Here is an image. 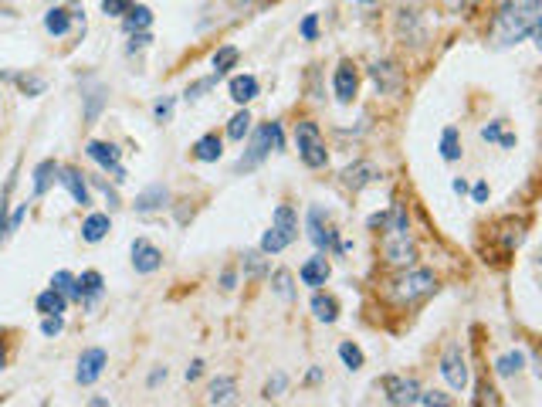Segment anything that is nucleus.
Wrapping results in <instances>:
<instances>
[{"instance_id":"obj_30","label":"nucleus","mask_w":542,"mask_h":407,"mask_svg":"<svg viewBox=\"0 0 542 407\" xmlns=\"http://www.w3.org/2000/svg\"><path fill=\"white\" fill-rule=\"evenodd\" d=\"M234 62H237V48H234V45H224V48H220V51L214 55V75H217V79H220V75H227V68H231Z\"/></svg>"},{"instance_id":"obj_50","label":"nucleus","mask_w":542,"mask_h":407,"mask_svg":"<svg viewBox=\"0 0 542 407\" xmlns=\"http://www.w3.org/2000/svg\"><path fill=\"white\" fill-rule=\"evenodd\" d=\"M471 194H475V201H478V203H485V201H488V184H475V190H471Z\"/></svg>"},{"instance_id":"obj_34","label":"nucleus","mask_w":542,"mask_h":407,"mask_svg":"<svg viewBox=\"0 0 542 407\" xmlns=\"http://www.w3.org/2000/svg\"><path fill=\"white\" fill-rule=\"evenodd\" d=\"M339 357H342V363H346L349 370H359V367H363V353H359V346H353V343H342Z\"/></svg>"},{"instance_id":"obj_6","label":"nucleus","mask_w":542,"mask_h":407,"mask_svg":"<svg viewBox=\"0 0 542 407\" xmlns=\"http://www.w3.org/2000/svg\"><path fill=\"white\" fill-rule=\"evenodd\" d=\"M441 374L448 380L454 391H465L468 387V367H465V357H461V346L451 343L444 350V357H441Z\"/></svg>"},{"instance_id":"obj_21","label":"nucleus","mask_w":542,"mask_h":407,"mask_svg":"<svg viewBox=\"0 0 542 407\" xmlns=\"http://www.w3.org/2000/svg\"><path fill=\"white\" fill-rule=\"evenodd\" d=\"M38 313H45V316H62L64 313V296L55 289V285L38 296Z\"/></svg>"},{"instance_id":"obj_16","label":"nucleus","mask_w":542,"mask_h":407,"mask_svg":"<svg viewBox=\"0 0 542 407\" xmlns=\"http://www.w3.org/2000/svg\"><path fill=\"white\" fill-rule=\"evenodd\" d=\"M298 275H302V282L305 285L319 289V285H325V279H329V262H325V258H309Z\"/></svg>"},{"instance_id":"obj_20","label":"nucleus","mask_w":542,"mask_h":407,"mask_svg":"<svg viewBox=\"0 0 542 407\" xmlns=\"http://www.w3.org/2000/svg\"><path fill=\"white\" fill-rule=\"evenodd\" d=\"M108 228H112V224H108V214H89V221L81 224V238L95 245V241H102V238L108 235Z\"/></svg>"},{"instance_id":"obj_11","label":"nucleus","mask_w":542,"mask_h":407,"mask_svg":"<svg viewBox=\"0 0 542 407\" xmlns=\"http://www.w3.org/2000/svg\"><path fill=\"white\" fill-rule=\"evenodd\" d=\"M380 177V170L373 167L370 160H359V163H353V167H346V173H342V184L349 190H363L366 184H373Z\"/></svg>"},{"instance_id":"obj_26","label":"nucleus","mask_w":542,"mask_h":407,"mask_svg":"<svg viewBox=\"0 0 542 407\" xmlns=\"http://www.w3.org/2000/svg\"><path fill=\"white\" fill-rule=\"evenodd\" d=\"M312 313H315V319H322V323H332V319L339 316L336 313V299L315 292V296H312Z\"/></svg>"},{"instance_id":"obj_14","label":"nucleus","mask_w":542,"mask_h":407,"mask_svg":"<svg viewBox=\"0 0 542 407\" xmlns=\"http://www.w3.org/2000/svg\"><path fill=\"white\" fill-rule=\"evenodd\" d=\"M309 238L315 241V248H332L336 245V231L322 228V211L319 207L309 214Z\"/></svg>"},{"instance_id":"obj_22","label":"nucleus","mask_w":542,"mask_h":407,"mask_svg":"<svg viewBox=\"0 0 542 407\" xmlns=\"http://www.w3.org/2000/svg\"><path fill=\"white\" fill-rule=\"evenodd\" d=\"M234 391H237V384H234L231 377H217L214 384H210V404H231Z\"/></svg>"},{"instance_id":"obj_46","label":"nucleus","mask_w":542,"mask_h":407,"mask_svg":"<svg viewBox=\"0 0 542 407\" xmlns=\"http://www.w3.org/2000/svg\"><path fill=\"white\" fill-rule=\"evenodd\" d=\"M481 140H488V143L502 140V126H498V123H488L485 129H481Z\"/></svg>"},{"instance_id":"obj_40","label":"nucleus","mask_w":542,"mask_h":407,"mask_svg":"<svg viewBox=\"0 0 542 407\" xmlns=\"http://www.w3.org/2000/svg\"><path fill=\"white\" fill-rule=\"evenodd\" d=\"M315 34H319V17L309 14L302 21V38H305V41H315Z\"/></svg>"},{"instance_id":"obj_1","label":"nucleus","mask_w":542,"mask_h":407,"mask_svg":"<svg viewBox=\"0 0 542 407\" xmlns=\"http://www.w3.org/2000/svg\"><path fill=\"white\" fill-rule=\"evenodd\" d=\"M542 21V0H502L495 14V28H492V41L495 48L519 45L522 38L539 31Z\"/></svg>"},{"instance_id":"obj_2","label":"nucleus","mask_w":542,"mask_h":407,"mask_svg":"<svg viewBox=\"0 0 542 407\" xmlns=\"http://www.w3.org/2000/svg\"><path fill=\"white\" fill-rule=\"evenodd\" d=\"M281 150V126L278 123H268V126H261L258 133H254V140H251V146H248V153L237 160V170L241 173H248V170H254L258 163H261L264 157H268V150Z\"/></svg>"},{"instance_id":"obj_17","label":"nucleus","mask_w":542,"mask_h":407,"mask_svg":"<svg viewBox=\"0 0 542 407\" xmlns=\"http://www.w3.org/2000/svg\"><path fill=\"white\" fill-rule=\"evenodd\" d=\"M220 136H214V133H207V136H201V140L193 143V157L201 160V163H214V160H220Z\"/></svg>"},{"instance_id":"obj_25","label":"nucleus","mask_w":542,"mask_h":407,"mask_svg":"<svg viewBox=\"0 0 542 407\" xmlns=\"http://www.w3.org/2000/svg\"><path fill=\"white\" fill-rule=\"evenodd\" d=\"M288 245H292V238L285 235L281 228H275V224H271V231H264V238H261V251H264V255H275V251L288 248Z\"/></svg>"},{"instance_id":"obj_43","label":"nucleus","mask_w":542,"mask_h":407,"mask_svg":"<svg viewBox=\"0 0 542 407\" xmlns=\"http://www.w3.org/2000/svg\"><path fill=\"white\" fill-rule=\"evenodd\" d=\"M17 82H21V89H24V92H31V95L45 92V82H41V79H28V75H24V79H17Z\"/></svg>"},{"instance_id":"obj_41","label":"nucleus","mask_w":542,"mask_h":407,"mask_svg":"<svg viewBox=\"0 0 542 407\" xmlns=\"http://www.w3.org/2000/svg\"><path fill=\"white\" fill-rule=\"evenodd\" d=\"M153 116L159 119V123H170V116H173V99H163V102H156Z\"/></svg>"},{"instance_id":"obj_7","label":"nucleus","mask_w":542,"mask_h":407,"mask_svg":"<svg viewBox=\"0 0 542 407\" xmlns=\"http://www.w3.org/2000/svg\"><path fill=\"white\" fill-rule=\"evenodd\" d=\"M85 153H89L95 163H102L106 170H112V177H115V180H125V170H123V163H119V150H115L112 143L92 140L89 146H85Z\"/></svg>"},{"instance_id":"obj_37","label":"nucleus","mask_w":542,"mask_h":407,"mask_svg":"<svg viewBox=\"0 0 542 407\" xmlns=\"http://www.w3.org/2000/svg\"><path fill=\"white\" fill-rule=\"evenodd\" d=\"M275 292H278L281 299H292V275L288 272H275Z\"/></svg>"},{"instance_id":"obj_15","label":"nucleus","mask_w":542,"mask_h":407,"mask_svg":"<svg viewBox=\"0 0 542 407\" xmlns=\"http://www.w3.org/2000/svg\"><path fill=\"white\" fill-rule=\"evenodd\" d=\"M373 82H376V85H380V89H383V92H393V89H397V85H400V68H397V65L393 62H380V65H373Z\"/></svg>"},{"instance_id":"obj_29","label":"nucleus","mask_w":542,"mask_h":407,"mask_svg":"<svg viewBox=\"0 0 542 407\" xmlns=\"http://www.w3.org/2000/svg\"><path fill=\"white\" fill-rule=\"evenodd\" d=\"M45 28H47L51 34H68V28H72V21H68V11H64V7H55V11H47Z\"/></svg>"},{"instance_id":"obj_44","label":"nucleus","mask_w":542,"mask_h":407,"mask_svg":"<svg viewBox=\"0 0 542 407\" xmlns=\"http://www.w3.org/2000/svg\"><path fill=\"white\" fill-rule=\"evenodd\" d=\"M7 194H11V184H7L4 197H0V241H4V235H7Z\"/></svg>"},{"instance_id":"obj_10","label":"nucleus","mask_w":542,"mask_h":407,"mask_svg":"<svg viewBox=\"0 0 542 407\" xmlns=\"http://www.w3.org/2000/svg\"><path fill=\"white\" fill-rule=\"evenodd\" d=\"M383 391H387V401L390 404H417V384L414 380H403V377H387L383 380Z\"/></svg>"},{"instance_id":"obj_49","label":"nucleus","mask_w":542,"mask_h":407,"mask_svg":"<svg viewBox=\"0 0 542 407\" xmlns=\"http://www.w3.org/2000/svg\"><path fill=\"white\" fill-rule=\"evenodd\" d=\"M201 374H203V363L201 360H193L190 367H186V380H197Z\"/></svg>"},{"instance_id":"obj_5","label":"nucleus","mask_w":542,"mask_h":407,"mask_svg":"<svg viewBox=\"0 0 542 407\" xmlns=\"http://www.w3.org/2000/svg\"><path fill=\"white\" fill-rule=\"evenodd\" d=\"M383 255H387L390 265H410L417 258V248H414V238L400 231V228H390L387 238H383Z\"/></svg>"},{"instance_id":"obj_4","label":"nucleus","mask_w":542,"mask_h":407,"mask_svg":"<svg viewBox=\"0 0 542 407\" xmlns=\"http://www.w3.org/2000/svg\"><path fill=\"white\" fill-rule=\"evenodd\" d=\"M434 285H437L434 272H427V268H414V272H407V275H400V279L393 282V296L400 299V302H414V299L434 292Z\"/></svg>"},{"instance_id":"obj_31","label":"nucleus","mask_w":542,"mask_h":407,"mask_svg":"<svg viewBox=\"0 0 542 407\" xmlns=\"http://www.w3.org/2000/svg\"><path fill=\"white\" fill-rule=\"evenodd\" d=\"M248 129H251V116H248V109H241L231 123H227V136H231V140H244Z\"/></svg>"},{"instance_id":"obj_36","label":"nucleus","mask_w":542,"mask_h":407,"mask_svg":"<svg viewBox=\"0 0 542 407\" xmlns=\"http://www.w3.org/2000/svg\"><path fill=\"white\" fill-rule=\"evenodd\" d=\"M244 272H248V275H264V272H268V265H264V258L258 251L244 255Z\"/></svg>"},{"instance_id":"obj_47","label":"nucleus","mask_w":542,"mask_h":407,"mask_svg":"<svg viewBox=\"0 0 542 407\" xmlns=\"http://www.w3.org/2000/svg\"><path fill=\"white\" fill-rule=\"evenodd\" d=\"M149 41H153V38H149V34H146V31H136V38H132V45H129V51H142V48L149 45Z\"/></svg>"},{"instance_id":"obj_9","label":"nucleus","mask_w":542,"mask_h":407,"mask_svg":"<svg viewBox=\"0 0 542 407\" xmlns=\"http://www.w3.org/2000/svg\"><path fill=\"white\" fill-rule=\"evenodd\" d=\"M102 370H106V350L92 346V350H85V353H81L75 377H78V384H95V380L102 377Z\"/></svg>"},{"instance_id":"obj_48","label":"nucleus","mask_w":542,"mask_h":407,"mask_svg":"<svg viewBox=\"0 0 542 407\" xmlns=\"http://www.w3.org/2000/svg\"><path fill=\"white\" fill-rule=\"evenodd\" d=\"M281 387H285V377H275V380L268 384V391H264V397H275V394H278Z\"/></svg>"},{"instance_id":"obj_13","label":"nucleus","mask_w":542,"mask_h":407,"mask_svg":"<svg viewBox=\"0 0 542 407\" xmlns=\"http://www.w3.org/2000/svg\"><path fill=\"white\" fill-rule=\"evenodd\" d=\"M356 89H359V79L353 72V65H339V72H336V95H339V102H353Z\"/></svg>"},{"instance_id":"obj_51","label":"nucleus","mask_w":542,"mask_h":407,"mask_svg":"<svg viewBox=\"0 0 542 407\" xmlns=\"http://www.w3.org/2000/svg\"><path fill=\"white\" fill-rule=\"evenodd\" d=\"M220 282H224V289H234V272H224V279H220Z\"/></svg>"},{"instance_id":"obj_28","label":"nucleus","mask_w":542,"mask_h":407,"mask_svg":"<svg viewBox=\"0 0 542 407\" xmlns=\"http://www.w3.org/2000/svg\"><path fill=\"white\" fill-rule=\"evenodd\" d=\"M275 228H281V231L295 241V235H298V218H295V211L288 203H281L278 211H275Z\"/></svg>"},{"instance_id":"obj_32","label":"nucleus","mask_w":542,"mask_h":407,"mask_svg":"<svg viewBox=\"0 0 542 407\" xmlns=\"http://www.w3.org/2000/svg\"><path fill=\"white\" fill-rule=\"evenodd\" d=\"M495 370L498 377H512L522 370V353H505V357H498L495 360Z\"/></svg>"},{"instance_id":"obj_8","label":"nucleus","mask_w":542,"mask_h":407,"mask_svg":"<svg viewBox=\"0 0 542 407\" xmlns=\"http://www.w3.org/2000/svg\"><path fill=\"white\" fill-rule=\"evenodd\" d=\"M132 265H136V272L149 275V272H156V268L163 265V255H159V248L149 245L146 238H136V241H132Z\"/></svg>"},{"instance_id":"obj_23","label":"nucleus","mask_w":542,"mask_h":407,"mask_svg":"<svg viewBox=\"0 0 542 407\" xmlns=\"http://www.w3.org/2000/svg\"><path fill=\"white\" fill-rule=\"evenodd\" d=\"M102 292V275L98 272H85L81 279H75V296L78 299H95Z\"/></svg>"},{"instance_id":"obj_3","label":"nucleus","mask_w":542,"mask_h":407,"mask_svg":"<svg viewBox=\"0 0 542 407\" xmlns=\"http://www.w3.org/2000/svg\"><path fill=\"white\" fill-rule=\"evenodd\" d=\"M295 143H298V153L305 160V167H312V170L325 167V160L329 157H325V143H322V136H319V126L315 123H298Z\"/></svg>"},{"instance_id":"obj_42","label":"nucleus","mask_w":542,"mask_h":407,"mask_svg":"<svg viewBox=\"0 0 542 407\" xmlns=\"http://www.w3.org/2000/svg\"><path fill=\"white\" fill-rule=\"evenodd\" d=\"M41 333L45 336H58L62 333V316H47L45 323H41Z\"/></svg>"},{"instance_id":"obj_19","label":"nucleus","mask_w":542,"mask_h":407,"mask_svg":"<svg viewBox=\"0 0 542 407\" xmlns=\"http://www.w3.org/2000/svg\"><path fill=\"white\" fill-rule=\"evenodd\" d=\"M166 201H170V190L156 184V187L142 190L140 197H136V211H142V214H146V211H156V207H163Z\"/></svg>"},{"instance_id":"obj_33","label":"nucleus","mask_w":542,"mask_h":407,"mask_svg":"<svg viewBox=\"0 0 542 407\" xmlns=\"http://www.w3.org/2000/svg\"><path fill=\"white\" fill-rule=\"evenodd\" d=\"M441 157L444 160H458L461 150H458V133L454 129H444V140H441Z\"/></svg>"},{"instance_id":"obj_35","label":"nucleus","mask_w":542,"mask_h":407,"mask_svg":"<svg viewBox=\"0 0 542 407\" xmlns=\"http://www.w3.org/2000/svg\"><path fill=\"white\" fill-rule=\"evenodd\" d=\"M51 285L62 292V296H75V279L68 275V272H55V279H51Z\"/></svg>"},{"instance_id":"obj_18","label":"nucleus","mask_w":542,"mask_h":407,"mask_svg":"<svg viewBox=\"0 0 542 407\" xmlns=\"http://www.w3.org/2000/svg\"><path fill=\"white\" fill-rule=\"evenodd\" d=\"M254 95H258V79H251V75H237V79H231V99L234 102L248 106Z\"/></svg>"},{"instance_id":"obj_27","label":"nucleus","mask_w":542,"mask_h":407,"mask_svg":"<svg viewBox=\"0 0 542 407\" xmlns=\"http://www.w3.org/2000/svg\"><path fill=\"white\" fill-rule=\"evenodd\" d=\"M149 21H153V14H149V7H129L125 11V31H146L149 28Z\"/></svg>"},{"instance_id":"obj_24","label":"nucleus","mask_w":542,"mask_h":407,"mask_svg":"<svg viewBox=\"0 0 542 407\" xmlns=\"http://www.w3.org/2000/svg\"><path fill=\"white\" fill-rule=\"evenodd\" d=\"M55 173H58V163H55V160H45V163H38V170H34V194H38V197H41V194L51 187Z\"/></svg>"},{"instance_id":"obj_12","label":"nucleus","mask_w":542,"mask_h":407,"mask_svg":"<svg viewBox=\"0 0 542 407\" xmlns=\"http://www.w3.org/2000/svg\"><path fill=\"white\" fill-rule=\"evenodd\" d=\"M58 180L68 187V194H72V201H75V203H89V187H85V180H81V173H78V170L58 167Z\"/></svg>"},{"instance_id":"obj_38","label":"nucleus","mask_w":542,"mask_h":407,"mask_svg":"<svg viewBox=\"0 0 542 407\" xmlns=\"http://www.w3.org/2000/svg\"><path fill=\"white\" fill-rule=\"evenodd\" d=\"M129 7H132V0H102V11L108 17H123Z\"/></svg>"},{"instance_id":"obj_52","label":"nucleus","mask_w":542,"mask_h":407,"mask_svg":"<svg viewBox=\"0 0 542 407\" xmlns=\"http://www.w3.org/2000/svg\"><path fill=\"white\" fill-rule=\"evenodd\" d=\"M0 367H4V346H0Z\"/></svg>"},{"instance_id":"obj_39","label":"nucleus","mask_w":542,"mask_h":407,"mask_svg":"<svg viewBox=\"0 0 542 407\" xmlns=\"http://www.w3.org/2000/svg\"><path fill=\"white\" fill-rule=\"evenodd\" d=\"M417 404H424V407H434V404L448 407L451 397H444V394H437V391H434V394H417Z\"/></svg>"},{"instance_id":"obj_45","label":"nucleus","mask_w":542,"mask_h":407,"mask_svg":"<svg viewBox=\"0 0 542 407\" xmlns=\"http://www.w3.org/2000/svg\"><path fill=\"white\" fill-rule=\"evenodd\" d=\"M217 82V75H210V79H203V82H197L193 89H186V99H201V92H207L210 85Z\"/></svg>"}]
</instances>
